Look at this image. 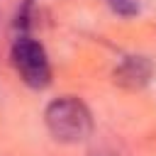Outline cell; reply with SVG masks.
Masks as SVG:
<instances>
[{
  "label": "cell",
  "instance_id": "cell-1",
  "mask_svg": "<svg viewBox=\"0 0 156 156\" xmlns=\"http://www.w3.org/2000/svg\"><path fill=\"white\" fill-rule=\"evenodd\" d=\"M49 134L61 144H78L93 134V115L88 105L76 95H61L44 110Z\"/></svg>",
  "mask_w": 156,
  "mask_h": 156
},
{
  "label": "cell",
  "instance_id": "cell-2",
  "mask_svg": "<svg viewBox=\"0 0 156 156\" xmlns=\"http://www.w3.org/2000/svg\"><path fill=\"white\" fill-rule=\"evenodd\" d=\"M10 58L15 71L20 73V78L29 85V88H46L51 83V63L49 56L41 46V41H37L29 32H20L12 39L10 46Z\"/></svg>",
  "mask_w": 156,
  "mask_h": 156
},
{
  "label": "cell",
  "instance_id": "cell-3",
  "mask_svg": "<svg viewBox=\"0 0 156 156\" xmlns=\"http://www.w3.org/2000/svg\"><path fill=\"white\" fill-rule=\"evenodd\" d=\"M151 78H154V63H151V58L136 56V54L134 56H124L115 66V71H112L115 85H119L124 90H141V88H146L151 83Z\"/></svg>",
  "mask_w": 156,
  "mask_h": 156
},
{
  "label": "cell",
  "instance_id": "cell-4",
  "mask_svg": "<svg viewBox=\"0 0 156 156\" xmlns=\"http://www.w3.org/2000/svg\"><path fill=\"white\" fill-rule=\"evenodd\" d=\"M112 12H117L119 17H134L139 12V2L136 0H102Z\"/></svg>",
  "mask_w": 156,
  "mask_h": 156
},
{
  "label": "cell",
  "instance_id": "cell-5",
  "mask_svg": "<svg viewBox=\"0 0 156 156\" xmlns=\"http://www.w3.org/2000/svg\"><path fill=\"white\" fill-rule=\"evenodd\" d=\"M93 156H119V154H115V151H95Z\"/></svg>",
  "mask_w": 156,
  "mask_h": 156
}]
</instances>
